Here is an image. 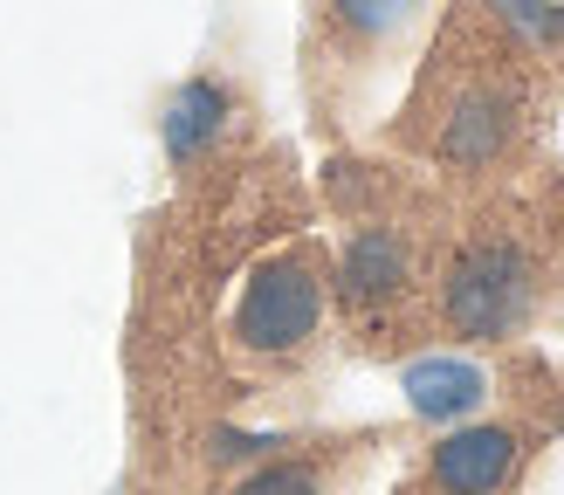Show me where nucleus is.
<instances>
[{"instance_id": "nucleus-1", "label": "nucleus", "mask_w": 564, "mask_h": 495, "mask_svg": "<svg viewBox=\"0 0 564 495\" xmlns=\"http://www.w3.org/2000/svg\"><path fill=\"white\" fill-rule=\"evenodd\" d=\"M538 302V268L517 241H475L462 262L447 268V323L462 338H510Z\"/></svg>"}, {"instance_id": "nucleus-2", "label": "nucleus", "mask_w": 564, "mask_h": 495, "mask_svg": "<svg viewBox=\"0 0 564 495\" xmlns=\"http://www.w3.org/2000/svg\"><path fill=\"white\" fill-rule=\"evenodd\" d=\"M317 302H324V289H317V275H310V262L282 255V262L248 275L241 310H235V338L248 351L282 358V351H296L310 330H317Z\"/></svg>"}, {"instance_id": "nucleus-3", "label": "nucleus", "mask_w": 564, "mask_h": 495, "mask_svg": "<svg viewBox=\"0 0 564 495\" xmlns=\"http://www.w3.org/2000/svg\"><path fill=\"white\" fill-rule=\"evenodd\" d=\"M517 468V433L510 427H468L434 448V488L441 495H496Z\"/></svg>"}, {"instance_id": "nucleus-4", "label": "nucleus", "mask_w": 564, "mask_h": 495, "mask_svg": "<svg viewBox=\"0 0 564 495\" xmlns=\"http://www.w3.org/2000/svg\"><path fill=\"white\" fill-rule=\"evenodd\" d=\"M345 296L351 302H386V296H400L406 289V241L392 234V228H365L351 248H345Z\"/></svg>"}, {"instance_id": "nucleus-5", "label": "nucleus", "mask_w": 564, "mask_h": 495, "mask_svg": "<svg viewBox=\"0 0 564 495\" xmlns=\"http://www.w3.org/2000/svg\"><path fill=\"white\" fill-rule=\"evenodd\" d=\"M502 138H510V103L489 97V90H475V97H462L455 118H447L441 152L455 158V165H482V158H496Z\"/></svg>"}, {"instance_id": "nucleus-6", "label": "nucleus", "mask_w": 564, "mask_h": 495, "mask_svg": "<svg viewBox=\"0 0 564 495\" xmlns=\"http://www.w3.org/2000/svg\"><path fill=\"white\" fill-rule=\"evenodd\" d=\"M406 393L420 413H434V420H455V413H468L475 399H482V378H475L468 365H455V358H427V365L406 372Z\"/></svg>"}, {"instance_id": "nucleus-7", "label": "nucleus", "mask_w": 564, "mask_h": 495, "mask_svg": "<svg viewBox=\"0 0 564 495\" xmlns=\"http://www.w3.org/2000/svg\"><path fill=\"white\" fill-rule=\"evenodd\" d=\"M330 14L345 21L358 42H379V35H392V28L413 14V0H330Z\"/></svg>"}, {"instance_id": "nucleus-8", "label": "nucleus", "mask_w": 564, "mask_h": 495, "mask_svg": "<svg viewBox=\"0 0 564 495\" xmlns=\"http://www.w3.org/2000/svg\"><path fill=\"white\" fill-rule=\"evenodd\" d=\"M214 110H220V97L207 90V82H193V90L180 97V110H173V152H180V158L214 131Z\"/></svg>"}, {"instance_id": "nucleus-9", "label": "nucleus", "mask_w": 564, "mask_h": 495, "mask_svg": "<svg viewBox=\"0 0 564 495\" xmlns=\"http://www.w3.org/2000/svg\"><path fill=\"white\" fill-rule=\"evenodd\" d=\"M241 495H310V475L303 468H269V475H256Z\"/></svg>"}]
</instances>
